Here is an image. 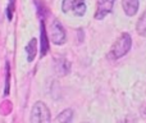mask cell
<instances>
[{
    "instance_id": "obj_1",
    "label": "cell",
    "mask_w": 146,
    "mask_h": 123,
    "mask_svg": "<svg viewBox=\"0 0 146 123\" xmlns=\"http://www.w3.org/2000/svg\"><path fill=\"white\" fill-rule=\"evenodd\" d=\"M132 45V39L131 35L127 32H123L118 37V40L113 44L110 51H109V58L110 59H119L123 55H126L129 51Z\"/></svg>"
},
{
    "instance_id": "obj_2",
    "label": "cell",
    "mask_w": 146,
    "mask_h": 123,
    "mask_svg": "<svg viewBox=\"0 0 146 123\" xmlns=\"http://www.w3.org/2000/svg\"><path fill=\"white\" fill-rule=\"evenodd\" d=\"M31 123H50V110L42 103L37 101L31 112Z\"/></svg>"
},
{
    "instance_id": "obj_3",
    "label": "cell",
    "mask_w": 146,
    "mask_h": 123,
    "mask_svg": "<svg viewBox=\"0 0 146 123\" xmlns=\"http://www.w3.org/2000/svg\"><path fill=\"white\" fill-rule=\"evenodd\" d=\"M62 9L64 13H72L74 15H83L86 13L85 0H63Z\"/></svg>"
},
{
    "instance_id": "obj_4",
    "label": "cell",
    "mask_w": 146,
    "mask_h": 123,
    "mask_svg": "<svg viewBox=\"0 0 146 123\" xmlns=\"http://www.w3.org/2000/svg\"><path fill=\"white\" fill-rule=\"evenodd\" d=\"M66 31H64L62 23L58 19L53 21L50 26V39L55 45H63L66 43Z\"/></svg>"
},
{
    "instance_id": "obj_5",
    "label": "cell",
    "mask_w": 146,
    "mask_h": 123,
    "mask_svg": "<svg viewBox=\"0 0 146 123\" xmlns=\"http://www.w3.org/2000/svg\"><path fill=\"white\" fill-rule=\"evenodd\" d=\"M115 0H99L98 1V8L95 12V18L96 19H103L104 17L109 14L113 9V5Z\"/></svg>"
},
{
    "instance_id": "obj_6",
    "label": "cell",
    "mask_w": 146,
    "mask_h": 123,
    "mask_svg": "<svg viewBox=\"0 0 146 123\" xmlns=\"http://www.w3.org/2000/svg\"><path fill=\"white\" fill-rule=\"evenodd\" d=\"M122 5H123V9H124V13L129 17L135 15L139 10V7H140V1L139 0H122Z\"/></svg>"
},
{
    "instance_id": "obj_7",
    "label": "cell",
    "mask_w": 146,
    "mask_h": 123,
    "mask_svg": "<svg viewBox=\"0 0 146 123\" xmlns=\"http://www.w3.org/2000/svg\"><path fill=\"white\" fill-rule=\"evenodd\" d=\"M26 53H27V59L28 62H32L37 53V40L36 39H31V41L26 46Z\"/></svg>"
},
{
    "instance_id": "obj_8",
    "label": "cell",
    "mask_w": 146,
    "mask_h": 123,
    "mask_svg": "<svg viewBox=\"0 0 146 123\" xmlns=\"http://www.w3.org/2000/svg\"><path fill=\"white\" fill-rule=\"evenodd\" d=\"M49 51V40H48V33L45 30V25L44 21H41V55H45Z\"/></svg>"
},
{
    "instance_id": "obj_9",
    "label": "cell",
    "mask_w": 146,
    "mask_h": 123,
    "mask_svg": "<svg viewBox=\"0 0 146 123\" xmlns=\"http://www.w3.org/2000/svg\"><path fill=\"white\" fill-rule=\"evenodd\" d=\"M136 30L139 32V35L146 37V10L144 12V14L139 18V22L136 25Z\"/></svg>"
},
{
    "instance_id": "obj_10",
    "label": "cell",
    "mask_w": 146,
    "mask_h": 123,
    "mask_svg": "<svg viewBox=\"0 0 146 123\" xmlns=\"http://www.w3.org/2000/svg\"><path fill=\"white\" fill-rule=\"evenodd\" d=\"M72 116H73V113H72L71 109H66V110H63L58 117H56L55 123H69L72 119Z\"/></svg>"
},
{
    "instance_id": "obj_11",
    "label": "cell",
    "mask_w": 146,
    "mask_h": 123,
    "mask_svg": "<svg viewBox=\"0 0 146 123\" xmlns=\"http://www.w3.org/2000/svg\"><path fill=\"white\" fill-rule=\"evenodd\" d=\"M13 12H14V0H10L9 3V7H8L7 9V15H8V19H12L13 17Z\"/></svg>"
}]
</instances>
